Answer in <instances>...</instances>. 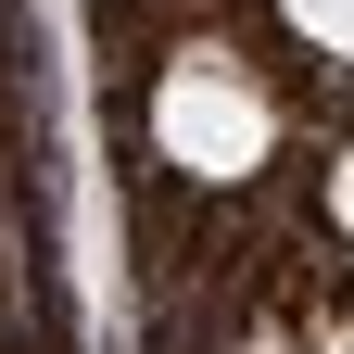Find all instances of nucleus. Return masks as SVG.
<instances>
[{"instance_id": "1", "label": "nucleus", "mask_w": 354, "mask_h": 354, "mask_svg": "<svg viewBox=\"0 0 354 354\" xmlns=\"http://www.w3.org/2000/svg\"><path fill=\"white\" fill-rule=\"evenodd\" d=\"M165 152L190 165V177H241L266 152V88L228 51H190V64L165 76Z\"/></svg>"}, {"instance_id": "2", "label": "nucleus", "mask_w": 354, "mask_h": 354, "mask_svg": "<svg viewBox=\"0 0 354 354\" xmlns=\"http://www.w3.org/2000/svg\"><path fill=\"white\" fill-rule=\"evenodd\" d=\"M291 26H304V38H329V51H354V0H291Z\"/></svg>"}, {"instance_id": "3", "label": "nucleus", "mask_w": 354, "mask_h": 354, "mask_svg": "<svg viewBox=\"0 0 354 354\" xmlns=\"http://www.w3.org/2000/svg\"><path fill=\"white\" fill-rule=\"evenodd\" d=\"M342 228H354V165H342Z\"/></svg>"}, {"instance_id": "4", "label": "nucleus", "mask_w": 354, "mask_h": 354, "mask_svg": "<svg viewBox=\"0 0 354 354\" xmlns=\"http://www.w3.org/2000/svg\"><path fill=\"white\" fill-rule=\"evenodd\" d=\"M329 354H354V329H329Z\"/></svg>"}]
</instances>
